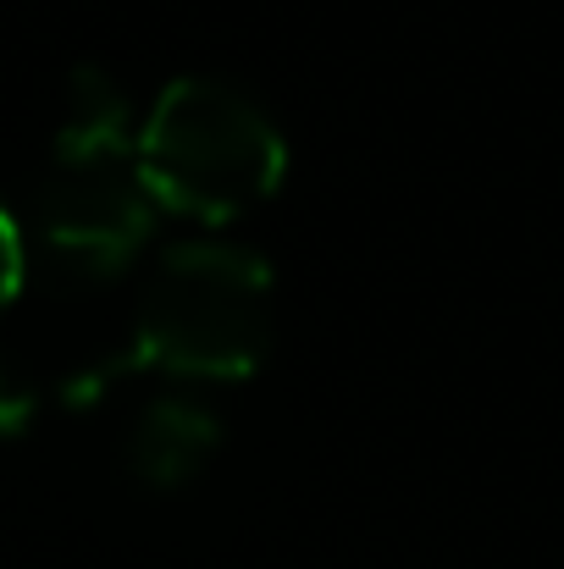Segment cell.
I'll list each match as a JSON object with an SVG mask.
<instances>
[{
	"label": "cell",
	"instance_id": "1",
	"mask_svg": "<svg viewBox=\"0 0 564 569\" xmlns=\"http://www.w3.org/2000/svg\"><path fill=\"white\" fill-rule=\"evenodd\" d=\"M156 216L139 150L128 144V106L100 72L72 78V117L39 183V232L72 282H106L133 260Z\"/></svg>",
	"mask_w": 564,
	"mask_h": 569
},
{
	"label": "cell",
	"instance_id": "2",
	"mask_svg": "<svg viewBox=\"0 0 564 569\" xmlns=\"http://www.w3.org/2000/svg\"><path fill=\"white\" fill-rule=\"evenodd\" d=\"M139 167L156 204L194 221H232L266 204L288 150L271 117L227 78H178L145 122Z\"/></svg>",
	"mask_w": 564,
	"mask_h": 569
},
{
	"label": "cell",
	"instance_id": "3",
	"mask_svg": "<svg viewBox=\"0 0 564 569\" xmlns=\"http://www.w3.org/2000/svg\"><path fill=\"white\" fill-rule=\"evenodd\" d=\"M271 349V271L255 249L172 243L139 299V360L178 377H249Z\"/></svg>",
	"mask_w": 564,
	"mask_h": 569
},
{
	"label": "cell",
	"instance_id": "4",
	"mask_svg": "<svg viewBox=\"0 0 564 569\" xmlns=\"http://www.w3.org/2000/svg\"><path fill=\"white\" fill-rule=\"evenodd\" d=\"M216 448V420L205 409H194L188 398H167L156 403L145 420H139V437H133V465L145 481L156 487H178L188 481Z\"/></svg>",
	"mask_w": 564,
	"mask_h": 569
},
{
	"label": "cell",
	"instance_id": "5",
	"mask_svg": "<svg viewBox=\"0 0 564 569\" xmlns=\"http://www.w3.org/2000/svg\"><path fill=\"white\" fill-rule=\"evenodd\" d=\"M17 288H22V238L0 210V310L17 299Z\"/></svg>",
	"mask_w": 564,
	"mask_h": 569
}]
</instances>
